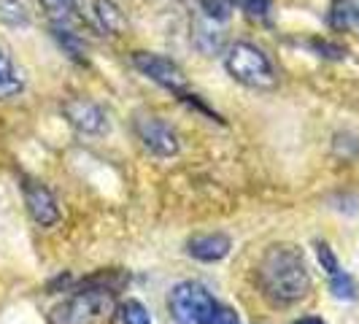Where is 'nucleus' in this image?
<instances>
[{
  "label": "nucleus",
  "instance_id": "obj_1",
  "mask_svg": "<svg viewBox=\"0 0 359 324\" xmlns=\"http://www.w3.org/2000/svg\"><path fill=\"white\" fill-rule=\"evenodd\" d=\"M259 287L265 297L278 306H292L311 292V273L297 246H270L259 262Z\"/></svg>",
  "mask_w": 359,
  "mask_h": 324
},
{
  "label": "nucleus",
  "instance_id": "obj_2",
  "mask_svg": "<svg viewBox=\"0 0 359 324\" xmlns=\"http://www.w3.org/2000/svg\"><path fill=\"white\" fill-rule=\"evenodd\" d=\"M116 316V292L100 284H87L54 308L49 319L52 324H114Z\"/></svg>",
  "mask_w": 359,
  "mask_h": 324
},
{
  "label": "nucleus",
  "instance_id": "obj_3",
  "mask_svg": "<svg viewBox=\"0 0 359 324\" xmlns=\"http://www.w3.org/2000/svg\"><path fill=\"white\" fill-rule=\"evenodd\" d=\"M224 68L243 87H252V90H270V87H276L273 62H270L268 54L262 52L259 46H254V43H246V41L233 43L227 49V57H224Z\"/></svg>",
  "mask_w": 359,
  "mask_h": 324
},
{
  "label": "nucleus",
  "instance_id": "obj_4",
  "mask_svg": "<svg viewBox=\"0 0 359 324\" xmlns=\"http://www.w3.org/2000/svg\"><path fill=\"white\" fill-rule=\"evenodd\" d=\"M168 306L179 324H208L216 311V300L198 281H181L170 292Z\"/></svg>",
  "mask_w": 359,
  "mask_h": 324
},
{
  "label": "nucleus",
  "instance_id": "obj_5",
  "mask_svg": "<svg viewBox=\"0 0 359 324\" xmlns=\"http://www.w3.org/2000/svg\"><path fill=\"white\" fill-rule=\"evenodd\" d=\"M133 65L144 73V76H149L154 84L165 87V90L176 92L181 97L189 95V81H187L184 71H181L173 60H168V57H162V54L135 52L133 54Z\"/></svg>",
  "mask_w": 359,
  "mask_h": 324
},
{
  "label": "nucleus",
  "instance_id": "obj_6",
  "mask_svg": "<svg viewBox=\"0 0 359 324\" xmlns=\"http://www.w3.org/2000/svg\"><path fill=\"white\" fill-rule=\"evenodd\" d=\"M135 133H138L141 144H144L149 151L160 154V157H173V154L179 151V138H176V133L165 125L162 119H157V116H138V119H135Z\"/></svg>",
  "mask_w": 359,
  "mask_h": 324
},
{
  "label": "nucleus",
  "instance_id": "obj_7",
  "mask_svg": "<svg viewBox=\"0 0 359 324\" xmlns=\"http://www.w3.org/2000/svg\"><path fill=\"white\" fill-rule=\"evenodd\" d=\"M62 111H65L68 122L84 135H103L108 130V116L103 114V108L90 100H68Z\"/></svg>",
  "mask_w": 359,
  "mask_h": 324
},
{
  "label": "nucleus",
  "instance_id": "obj_8",
  "mask_svg": "<svg viewBox=\"0 0 359 324\" xmlns=\"http://www.w3.org/2000/svg\"><path fill=\"white\" fill-rule=\"evenodd\" d=\"M22 189H25V203H27L30 216L36 219L41 227H52L54 222L60 219V208H57V203H54L52 192H49L43 184L30 181V179H25Z\"/></svg>",
  "mask_w": 359,
  "mask_h": 324
},
{
  "label": "nucleus",
  "instance_id": "obj_9",
  "mask_svg": "<svg viewBox=\"0 0 359 324\" xmlns=\"http://www.w3.org/2000/svg\"><path fill=\"white\" fill-rule=\"evenodd\" d=\"M230 238L222 233H214V235H195L192 241H189V254L200 259V262H219V259H224L227 254H230Z\"/></svg>",
  "mask_w": 359,
  "mask_h": 324
},
{
  "label": "nucleus",
  "instance_id": "obj_10",
  "mask_svg": "<svg viewBox=\"0 0 359 324\" xmlns=\"http://www.w3.org/2000/svg\"><path fill=\"white\" fill-rule=\"evenodd\" d=\"M92 14H95L97 27L108 36H119L125 30V14L114 0H92Z\"/></svg>",
  "mask_w": 359,
  "mask_h": 324
},
{
  "label": "nucleus",
  "instance_id": "obj_11",
  "mask_svg": "<svg viewBox=\"0 0 359 324\" xmlns=\"http://www.w3.org/2000/svg\"><path fill=\"white\" fill-rule=\"evenodd\" d=\"M25 90V81L19 71L14 68L11 57L0 49V100H8V97H17L19 92Z\"/></svg>",
  "mask_w": 359,
  "mask_h": 324
},
{
  "label": "nucleus",
  "instance_id": "obj_12",
  "mask_svg": "<svg viewBox=\"0 0 359 324\" xmlns=\"http://www.w3.org/2000/svg\"><path fill=\"white\" fill-rule=\"evenodd\" d=\"M0 22L14 25V27H25L30 25V8L25 0H0Z\"/></svg>",
  "mask_w": 359,
  "mask_h": 324
},
{
  "label": "nucleus",
  "instance_id": "obj_13",
  "mask_svg": "<svg viewBox=\"0 0 359 324\" xmlns=\"http://www.w3.org/2000/svg\"><path fill=\"white\" fill-rule=\"evenodd\" d=\"M41 6L46 8V14L54 19V25H65L76 14L79 0H41Z\"/></svg>",
  "mask_w": 359,
  "mask_h": 324
},
{
  "label": "nucleus",
  "instance_id": "obj_14",
  "mask_svg": "<svg viewBox=\"0 0 359 324\" xmlns=\"http://www.w3.org/2000/svg\"><path fill=\"white\" fill-rule=\"evenodd\" d=\"M119 319H122V324H151L149 311H146V306L138 303V300H125V303L119 306Z\"/></svg>",
  "mask_w": 359,
  "mask_h": 324
},
{
  "label": "nucleus",
  "instance_id": "obj_15",
  "mask_svg": "<svg viewBox=\"0 0 359 324\" xmlns=\"http://www.w3.org/2000/svg\"><path fill=\"white\" fill-rule=\"evenodd\" d=\"M330 289H332V295L338 297V300H354L357 297V284H354V278L348 276V273H335V276H330Z\"/></svg>",
  "mask_w": 359,
  "mask_h": 324
},
{
  "label": "nucleus",
  "instance_id": "obj_16",
  "mask_svg": "<svg viewBox=\"0 0 359 324\" xmlns=\"http://www.w3.org/2000/svg\"><path fill=\"white\" fill-rule=\"evenodd\" d=\"M200 8L205 11V17L214 19V22H227L233 14L235 0H198Z\"/></svg>",
  "mask_w": 359,
  "mask_h": 324
},
{
  "label": "nucleus",
  "instance_id": "obj_17",
  "mask_svg": "<svg viewBox=\"0 0 359 324\" xmlns=\"http://www.w3.org/2000/svg\"><path fill=\"white\" fill-rule=\"evenodd\" d=\"M241 6V11L249 19H257V22H265L273 11V0H235Z\"/></svg>",
  "mask_w": 359,
  "mask_h": 324
},
{
  "label": "nucleus",
  "instance_id": "obj_18",
  "mask_svg": "<svg viewBox=\"0 0 359 324\" xmlns=\"http://www.w3.org/2000/svg\"><path fill=\"white\" fill-rule=\"evenodd\" d=\"M208 324H238V313H235L233 308H219L216 306L214 316H211V322Z\"/></svg>",
  "mask_w": 359,
  "mask_h": 324
},
{
  "label": "nucleus",
  "instance_id": "obj_19",
  "mask_svg": "<svg viewBox=\"0 0 359 324\" xmlns=\"http://www.w3.org/2000/svg\"><path fill=\"white\" fill-rule=\"evenodd\" d=\"M294 324H324V322L316 319V316H306V319H300V322H294Z\"/></svg>",
  "mask_w": 359,
  "mask_h": 324
}]
</instances>
